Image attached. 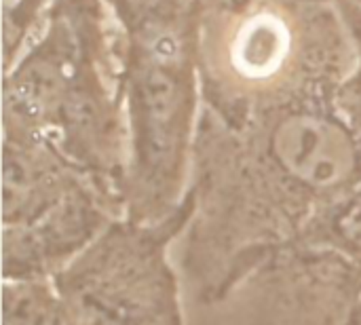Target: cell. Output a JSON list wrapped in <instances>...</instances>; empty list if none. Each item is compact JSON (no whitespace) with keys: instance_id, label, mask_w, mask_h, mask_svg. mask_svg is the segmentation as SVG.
I'll return each mask as SVG.
<instances>
[{"instance_id":"cell-1","label":"cell","mask_w":361,"mask_h":325,"mask_svg":"<svg viewBox=\"0 0 361 325\" xmlns=\"http://www.w3.org/2000/svg\"><path fill=\"white\" fill-rule=\"evenodd\" d=\"M192 161L195 214L182 264L205 305L224 302L361 182L360 137L319 104L277 112L254 135L207 118Z\"/></svg>"},{"instance_id":"cell-2","label":"cell","mask_w":361,"mask_h":325,"mask_svg":"<svg viewBox=\"0 0 361 325\" xmlns=\"http://www.w3.org/2000/svg\"><path fill=\"white\" fill-rule=\"evenodd\" d=\"M195 197L154 224L112 220L51 281L66 325H182L167 245L188 228Z\"/></svg>"},{"instance_id":"cell-3","label":"cell","mask_w":361,"mask_h":325,"mask_svg":"<svg viewBox=\"0 0 361 325\" xmlns=\"http://www.w3.org/2000/svg\"><path fill=\"white\" fill-rule=\"evenodd\" d=\"M235 325H349L361 273L328 252L286 250L256 269Z\"/></svg>"},{"instance_id":"cell-4","label":"cell","mask_w":361,"mask_h":325,"mask_svg":"<svg viewBox=\"0 0 361 325\" xmlns=\"http://www.w3.org/2000/svg\"><path fill=\"white\" fill-rule=\"evenodd\" d=\"M116 220L91 184L36 220L2 228V279H53Z\"/></svg>"},{"instance_id":"cell-5","label":"cell","mask_w":361,"mask_h":325,"mask_svg":"<svg viewBox=\"0 0 361 325\" xmlns=\"http://www.w3.org/2000/svg\"><path fill=\"white\" fill-rule=\"evenodd\" d=\"M85 184H91L87 176L53 142L4 129L2 228L36 220Z\"/></svg>"},{"instance_id":"cell-6","label":"cell","mask_w":361,"mask_h":325,"mask_svg":"<svg viewBox=\"0 0 361 325\" xmlns=\"http://www.w3.org/2000/svg\"><path fill=\"white\" fill-rule=\"evenodd\" d=\"M290 49L288 27L277 17L256 15L239 27L231 51V66L247 82H271L283 72Z\"/></svg>"},{"instance_id":"cell-7","label":"cell","mask_w":361,"mask_h":325,"mask_svg":"<svg viewBox=\"0 0 361 325\" xmlns=\"http://www.w3.org/2000/svg\"><path fill=\"white\" fill-rule=\"evenodd\" d=\"M290 250L328 252L361 273V182L324 207Z\"/></svg>"},{"instance_id":"cell-8","label":"cell","mask_w":361,"mask_h":325,"mask_svg":"<svg viewBox=\"0 0 361 325\" xmlns=\"http://www.w3.org/2000/svg\"><path fill=\"white\" fill-rule=\"evenodd\" d=\"M2 325H66L51 279H4Z\"/></svg>"},{"instance_id":"cell-9","label":"cell","mask_w":361,"mask_h":325,"mask_svg":"<svg viewBox=\"0 0 361 325\" xmlns=\"http://www.w3.org/2000/svg\"><path fill=\"white\" fill-rule=\"evenodd\" d=\"M349 110H351V121H347V123L353 127L355 135L360 137L361 142V78L355 82V89H353V93H351Z\"/></svg>"},{"instance_id":"cell-10","label":"cell","mask_w":361,"mask_h":325,"mask_svg":"<svg viewBox=\"0 0 361 325\" xmlns=\"http://www.w3.org/2000/svg\"><path fill=\"white\" fill-rule=\"evenodd\" d=\"M163 0H123V4L133 13V15H146L154 11Z\"/></svg>"}]
</instances>
